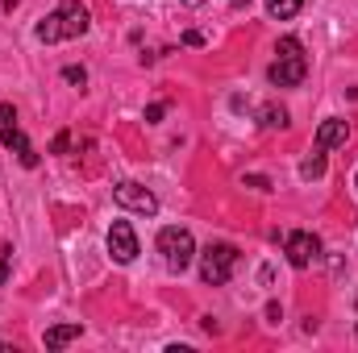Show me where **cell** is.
<instances>
[{
    "label": "cell",
    "mask_w": 358,
    "mask_h": 353,
    "mask_svg": "<svg viewBox=\"0 0 358 353\" xmlns=\"http://www.w3.org/2000/svg\"><path fill=\"white\" fill-rule=\"evenodd\" d=\"M80 333H84L80 324H55V329L46 333V345H50V350H63V345H71Z\"/></svg>",
    "instance_id": "cell-10"
},
{
    "label": "cell",
    "mask_w": 358,
    "mask_h": 353,
    "mask_svg": "<svg viewBox=\"0 0 358 353\" xmlns=\"http://www.w3.org/2000/svg\"><path fill=\"white\" fill-rule=\"evenodd\" d=\"M304 75H308L304 54H279V59L271 63V71H267V80L275 84V88H300Z\"/></svg>",
    "instance_id": "cell-5"
},
{
    "label": "cell",
    "mask_w": 358,
    "mask_h": 353,
    "mask_svg": "<svg viewBox=\"0 0 358 353\" xmlns=\"http://www.w3.org/2000/svg\"><path fill=\"white\" fill-rule=\"evenodd\" d=\"M259 121H263L267 129H283V125H287V108H279V104H263V108H259Z\"/></svg>",
    "instance_id": "cell-13"
},
{
    "label": "cell",
    "mask_w": 358,
    "mask_h": 353,
    "mask_svg": "<svg viewBox=\"0 0 358 353\" xmlns=\"http://www.w3.org/2000/svg\"><path fill=\"white\" fill-rule=\"evenodd\" d=\"M246 187H255V191H271V183L263 175H246Z\"/></svg>",
    "instance_id": "cell-19"
},
{
    "label": "cell",
    "mask_w": 358,
    "mask_h": 353,
    "mask_svg": "<svg viewBox=\"0 0 358 353\" xmlns=\"http://www.w3.org/2000/svg\"><path fill=\"white\" fill-rule=\"evenodd\" d=\"M229 4H250V0H229Z\"/></svg>",
    "instance_id": "cell-22"
},
{
    "label": "cell",
    "mask_w": 358,
    "mask_h": 353,
    "mask_svg": "<svg viewBox=\"0 0 358 353\" xmlns=\"http://www.w3.org/2000/svg\"><path fill=\"white\" fill-rule=\"evenodd\" d=\"M183 42H187V46H204V33H196V29H187V33H183Z\"/></svg>",
    "instance_id": "cell-20"
},
{
    "label": "cell",
    "mask_w": 358,
    "mask_h": 353,
    "mask_svg": "<svg viewBox=\"0 0 358 353\" xmlns=\"http://www.w3.org/2000/svg\"><path fill=\"white\" fill-rule=\"evenodd\" d=\"M92 25L88 8L80 0H63L50 17L38 21V42H71V38H84Z\"/></svg>",
    "instance_id": "cell-1"
},
{
    "label": "cell",
    "mask_w": 358,
    "mask_h": 353,
    "mask_svg": "<svg viewBox=\"0 0 358 353\" xmlns=\"http://www.w3.org/2000/svg\"><path fill=\"white\" fill-rule=\"evenodd\" d=\"M355 187H358V179H355Z\"/></svg>",
    "instance_id": "cell-23"
},
{
    "label": "cell",
    "mask_w": 358,
    "mask_h": 353,
    "mask_svg": "<svg viewBox=\"0 0 358 353\" xmlns=\"http://www.w3.org/2000/svg\"><path fill=\"white\" fill-rule=\"evenodd\" d=\"M113 200H117L121 208H129V212H142V216H155V212H159L155 191L142 187V183H117V187H113Z\"/></svg>",
    "instance_id": "cell-4"
},
{
    "label": "cell",
    "mask_w": 358,
    "mask_h": 353,
    "mask_svg": "<svg viewBox=\"0 0 358 353\" xmlns=\"http://www.w3.org/2000/svg\"><path fill=\"white\" fill-rule=\"evenodd\" d=\"M8 258H13V250H8V246H0V287L8 283Z\"/></svg>",
    "instance_id": "cell-17"
},
{
    "label": "cell",
    "mask_w": 358,
    "mask_h": 353,
    "mask_svg": "<svg viewBox=\"0 0 358 353\" xmlns=\"http://www.w3.org/2000/svg\"><path fill=\"white\" fill-rule=\"evenodd\" d=\"M283 250H287V262L296 266V270H304V266H313V262H317V254H321V241H317L313 233L296 229V233H287Z\"/></svg>",
    "instance_id": "cell-7"
},
{
    "label": "cell",
    "mask_w": 358,
    "mask_h": 353,
    "mask_svg": "<svg viewBox=\"0 0 358 353\" xmlns=\"http://www.w3.org/2000/svg\"><path fill=\"white\" fill-rule=\"evenodd\" d=\"M321 175H325V150H313L300 163V179H321Z\"/></svg>",
    "instance_id": "cell-12"
},
{
    "label": "cell",
    "mask_w": 358,
    "mask_h": 353,
    "mask_svg": "<svg viewBox=\"0 0 358 353\" xmlns=\"http://www.w3.org/2000/svg\"><path fill=\"white\" fill-rule=\"evenodd\" d=\"M300 4H304V0H267V13L275 21H292V17L300 13Z\"/></svg>",
    "instance_id": "cell-11"
},
{
    "label": "cell",
    "mask_w": 358,
    "mask_h": 353,
    "mask_svg": "<svg viewBox=\"0 0 358 353\" xmlns=\"http://www.w3.org/2000/svg\"><path fill=\"white\" fill-rule=\"evenodd\" d=\"M275 54H304V46H300V38H279V46H275Z\"/></svg>",
    "instance_id": "cell-14"
},
{
    "label": "cell",
    "mask_w": 358,
    "mask_h": 353,
    "mask_svg": "<svg viewBox=\"0 0 358 353\" xmlns=\"http://www.w3.org/2000/svg\"><path fill=\"white\" fill-rule=\"evenodd\" d=\"M0 142H4V146H8V150L17 154V163H21V167H29V171L38 167V150H34V146L25 142V133H21V129H17L13 121H4V125H0Z\"/></svg>",
    "instance_id": "cell-8"
},
{
    "label": "cell",
    "mask_w": 358,
    "mask_h": 353,
    "mask_svg": "<svg viewBox=\"0 0 358 353\" xmlns=\"http://www.w3.org/2000/svg\"><path fill=\"white\" fill-rule=\"evenodd\" d=\"M346 142H350V125H346L342 117L321 121V129H317V150H338V146H346Z\"/></svg>",
    "instance_id": "cell-9"
},
{
    "label": "cell",
    "mask_w": 358,
    "mask_h": 353,
    "mask_svg": "<svg viewBox=\"0 0 358 353\" xmlns=\"http://www.w3.org/2000/svg\"><path fill=\"white\" fill-rule=\"evenodd\" d=\"M63 80H67V84H80V88H84V84H88V71H84V67H63Z\"/></svg>",
    "instance_id": "cell-15"
},
{
    "label": "cell",
    "mask_w": 358,
    "mask_h": 353,
    "mask_svg": "<svg viewBox=\"0 0 358 353\" xmlns=\"http://www.w3.org/2000/svg\"><path fill=\"white\" fill-rule=\"evenodd\" d=\"M159 254H163V262L171 266V270H187L192 258H196V241H192V233H187V229L167 225V229L159 233Z\"/></svg>",
    "instance_id": "cell-3"
},
{
    "label": "cell",
    "mask_w": 358,
    "mask_h": 353,
    "mask_svg": "<svg viewBox=\"0 0 358 353\" xmlns=\"http://www.w3.org/2000/svg\"><path fill=\"white\" fill-rule=\"evenodd\" d=\"M50 150H55V154H67V150H71V133H55Z\"/></svg>",
    "instance_id": "cell-16"
},
{
    "label": "cell",
    "mask_w": 358,
    "mask_h": 353,
    "mask_svg": "<svg viewBox=\"0 0 358 353\" xmlns=\"http://www.w3.org/2000/svg\"><path fill=\"white\" fill-rule=\"evenodd\" d=\"M108 254H113V262H121V266H129L138 258V233H134L129 220H113V229H108Z\"/></svg>",
    "instance_id": "cell-6"
},
{
    "label": "cell",
    "mask_w": 358,
    "mask_h": 353,
    "mask_svg": "<svg viewBox=\"0 0 358 353\" xmlns=\"http://www.w3.org/2000/svg\"><path fill=\"white\" fill-rule=\"evenodd\" d=\"M163 117H167V104H163V100H155V104L146 108V121H163Z\"/></svg>",
    "instance_id": "cell-18"
},
{
    "label": "cell",
    "mask_w": 358,
    "mask_h": 353,
    "mask_svg": "<svg viewBox=\"0 0 358 353\" xmlns=\"http://www.w3.org/2000/svg\"><path fill=\"white\" fill-rule=\"evenodd\" d=\"M234 266H238V250L229 241H217V246H208L200 254V278L208 287H225L234 278Z\"/></svg>",
    "instance_id": "cell-2"
},
{
    "label": "cell",
    "mask_w": 358,
    "mask_h": 353,
    "mask_svg": "<svg viewBox=\"0 0 358 353\" xmlns=\"http://www.w3.org/2000/svg\"><path fill=\"white\" fill-rule=\"evenodd\" d=\"M183 4H192V8H196V4H204V0H183Z\"/></svg>",
    "instance_id": "cell-21"
}]
</instances>
